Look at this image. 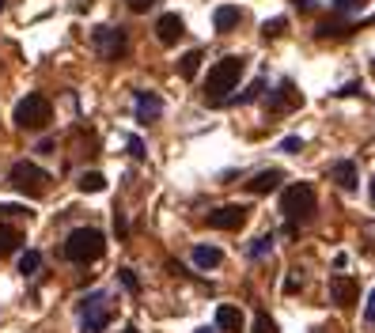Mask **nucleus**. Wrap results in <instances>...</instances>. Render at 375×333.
Masks as SVG:
<instances>
[{"instance_id": "e433bc0d", "label": "nucleus", "mask_w": 375, "mask_h": 333, "mask_svg": "<svg viewBox=\"0 0 375 333\" xmlns=\"http://www.w3.org/2000/svg\"><path fill=\"white\" fill-rule=\"evenodd\" d=\"M121 333H140V330H133V326H129V330H121Z\"/></svg>"}, {"instance_id": "2f4dec72", "label": "nucleus", "mask_w": 375, "mask_h": 333, "mask_svg": "<svg viewBox=\"0 0 375 333\" xmlns=\"http://www.w3.org/2000/svg\"><path fill=\"white\" fill-rule=\"evenodd\" d=\"M129 155H133V160H144V141H140V136L129 141Z\"/></svg>"}, {"instance_id": "412c9836", "label": "nucleus", "mask_w": 375, "mask_h": 333, "mask_svg": "<svg viewBox=\"0 0 375 333\" xmlns=\"http://www.w3.org/2000/svg\"><path fill=\"white\" fill-rule=\"evenodd\" d=\"M20 243H23V235L15 227H0V257L12 254V250H20Z\"/></svg>"}, {"instance_id": "393cba45", "label": "nucleus", "mask_w": 375, "mask_h": 333, "mask_svg": "<svg viewBox=\"0 0 375 333\" xmlns=\"http://www.w3.org/2000/svg\"><path fill=\"white\" fill-rule=\"evenodd\" d=\"M364 4H368V0H334V8H337L341 15H353V12H360Z\"/></svg>"}, {"instance_id": "7ed1b4c3", "label": "nucleus", "mask_w": 375, "mask_h": 333, "mask_svg": "<svg viewBox=\"0 0 375 333\" xmlns=\"http://www.w3.org/2000/svg\"><path fill=\"white\" fill-rule=\"evenodd\" d=\"M280 212H285L288 224H299L315 212V186L311 182H292L285 193H280Z\"/></svg>"}, {"instance_id": "a211bd4d", "label": "nucleus", "mask_w": 375, "mask_h": 333, "mask_svg": "<svg viewBox=\"0 0 375 333\" xmlns=\"http://www.w3.org/2000/svg\"><path fill=\"white\" fill-rule=\"evenodd\" d=\"M201 61H205L201 50L182 53V57H178V76H182V80H193V76H198V69H201Z\"/></svg>"}, {"instance_id": "f8f14e48", "label": "nucleus", "mask_w": 375, "mask_h": 333, "mask_svg": "<svg viewBox=\"0 0 375 333\" xmlns=\"http://www.w3.org/2000/svg\"><path fill=\"white\" fill-rule=\"evenodd\" d=\"M133 103H137V122H144V125L163 114V99H159L156 91H137Z\"/></svg>"}, {"instance_id": "f257e3e1", "label": "nucleus", "mask_w": 375, "mask_h": 333, "mask_svg": "<svg viewBox=\"0 0 375 333\" xmlns=\"http://www.w3.org/2000/svg\"><path fill=\"white\" fill-rule=\"evenodd\" d=\"M243 69H247V61L243 57H224L217 69L209 72V80H205V103L209 106H224L231 99V91L239 87L243 80Z\"/></svg>"}, {"instance_id": "0eeeda50", "label": "nucleus", "mask_w": 375, "mask_h": 333, "mask_svg": "<svg viewBox=\"0 0 375 333\" xmlns=\"http://www.w3.org/2000/svg\"><path fill=\"white\" fill-rule=\"evenodd\" d=\"M91 45H95V53L102 61H121L129 50V38L121 27H99L95 34H91Z\"/></svg>"}, {"instance_id": "5701e85b", "label": "nucleus", "mask_w": 375, "mask_h": 333, "mask_svg": "<svg viewBox=\"0 0 375 333\" xmlns=\"http://www.w3.org/2000/svg\"><path fill=\"white\" fill-rule=\"evenodd\" d=\"M261 91H266V83H261V80H254L247 91H243V95H231L228 103H236V106H247V103H254V99L261 95Z\"/></svg>"}, {"instance_id": "72a5a7b5", "label": "nucleus", "mask_w": 375, "mask_h": 333, "mask_svg": "<svg viewBox=\"0 0 375 333\" xmlns=\"http://www.w3.org/2000/svg\"><path fill=\"white\" fill-rule=\"evenodd\" d=\"M0 212L4 216H27V208H20V205H0Z\"/></svg>"}, {"instance_id": "dca6fc26", "label": "nucleus", "mask_w": 375, "mask_h": 333, "mask_svg": "<svg viewBox=\"0 0 375 333\" xmlns=\"http://www.w3.org/2000/svg\"><path fill=\"white\" fill-rule=\"evenodd\" d=\"M220 262H224L220 246H193V265H198V269H217Z\"/></svg>"}, {"instance_id": "423d86ee", "label": "nucleus", "mask_w": 375, "mask_h": 333, "mask_svg": "<svg viewBox=\"0 0 375 333\" xmlns=\"http://www.w3.org/2000/svg\"><path fill=\"white\" fill-rule=\"evenodd\" d=\"M110 299L102 292H95L91 299H83L80 303V326H83V333H102L110 326Z\"/></svg>"}, {"instance_id": "bb28decb", "label": "nucleus", "mask_w": 375, "mask_h": 333, "mask_svg": "<svg viewBox=\"0 0 375 333\" xmlns=\"http://www.w3.org/2000/svg\"><path fill=\"white\" fill-rule=\"evenodd\" d=\"M280 152H288V155L304 152V141H299V136H285V141H280Z\"/></svg>"}, {"instance_id": "f704fd0d", "label": "nucleus", "mask_w": 375, "mask_h": 333, "mask_svg": "<svg viewBox=\"0 0 375 333\" xmlns=\"http://www.w3.org/2000/svg\"><path fill=\"white\" fill-rule=\"evenodd\" d=\"M371 205H375V182H371Z\"/></svg>"}, {"instance_id": "4be33fe9", "label": "nucleus", "mask_w": 375, "mask_h": 333, "mask_svg": "<svg viewBox=\"0 0 375 333\" xmlns=\"http://www.w3.org/2000/svg\"><path fill=\"white\" fill-rule=\"evenodd\" d=\"M42 269V254L39 250H27V254H20V273L23 276H31V273H39Z\"/></svg>"}, {"instance_id": "7c9ffc66", "label": "nucleus", "mask_w": 375, "mask_h": 333, "mask_svg": "<svg viewBox=\"0 0 375 333\" xmlns=\"http://www.w3.org/2000/svg\"><path fill=\"white\" fill-rule=\"evenodd\" d=\"M125 4H129V12H148V8H156V0H125Z\"/></svg>"}, {"instance_id": "6ab92c4d", "label": "nucleus", "mask_w": 375, "mask_h": 333, "mask_svg": "<svg viewBox=\"0 0 375 333\" xmlns=\"http://www.w3.org/2000/svg\"><path fill=\"white\" fill-rule=\"evenodd\" d=\"M353 31H356L353 23H318L315 27L318 38H345V34H353Z\"/></svg>"}, {"instance_id": "4468645a", "label": "nucleus", "mask_w": 375, "mask_h": 333, "mask_svg": "<svg viewBox=\"0 0 375 333\" xmlns=\"http://www.w3.org/2000/svg\"><path fill=\"white\" fill-rule=\"evenodd\" d=\"M334 182H337V186H341L345 193H353L356 186H360V174H356V163L353 160H341V163H334Z\"/></svg>"}, {"instance_id": "39448f33", "label": "nucleus", "mask_w": 375, "mask_h": 333, "mask_svg": "<svg viewBox=\"0 0 375 333\" xmlns=\"http://www.w3.org/2000/svg\"><path fill=\"white\" fill-rule=\"evenodd\" d=\"M53 122V106H50V99L46 95H27L20 99V106H15V125L20 129H46Z\"/></svg>"}, {"instance_id": "2eb2a0df", "label": "nucleus", "mask_w": 375, "mask_h": 333, "mask_svg": "<svg viewBox=\"0 0 375 333\" xmlns=\"http://www.w3.org/2000/svg\"><path fill=\"white\" fill-rule=\"evenodd\" d=\"M243 322H247V318H243L239 307H231V303H220V307H217V326H220L224 333H239Z\"/></svg>"}, {"instance_id": "473e14b6", "label": "nucleus", "mask_w": 375, "mask_h": 333, "mask_svg": "<svg viewBox=\"0 0 375 333\" xmlns=\"http://www.w3.org/2000/svg\"><path fill=\"white\" fill-rule=\"evenodd\" d=\"M299 288H304V276H299V273H292V276L285 281V292L292 295V292H299Z\"/></svg>"}, {"instance_id": "b1692460", "label": "nucleus", "mask_w": 375, "mask_h": 333, "mask_svg": "<svg viewBox=\"0 0 375 333\" xmlns=\"http://www.w3.org/2000/svg\"><path fill=\"white\" fill-rule=\"evenodd\" d=\"M254 333H277V322L269 318L266 311H258V314H254Z\"/></svg>"}, {"instance_id": "20e7f679", "label": "nucleus", "mask_w": 375, "mask_h": 333, "mask_svg": "<svg viewBox=\"0 0 375 333\" xmlns=\"http://www.w3.org/2000/svg\"><path fill=\"white\" fill-rule=\"evenodd\" d=\"M8 182H12L20 193H27V197H42L46 190H50V174L42 171L39 163H31V160H20L8 171Z\"/></svg>"}, {"instance_id": "a878e982", "label": "nucleus", "mask_w": 375, "mask_h": 333, "mask_svg": "<svg viewBox=\"0 0 375 333\" xmlns=\"http://www.w3.org/2000/svg\"><path fill=\"white\" fill-rule=\"evenodd\" d=\"M285 31H288L285 20H269L266 27H261V34H266V38H277V34H285Z\"/></svg>"}, {"instance_id": "58836bf2", "label": "nucleus", "mask_w": 375, "mask_h": 333, "mask_svg": "<svg viewBox=\"0 0 375 333\" xmlns=\"http://www.w3.org/2000/svg\"><path fill=\"white\" fill-rule=\"evenodd\" d=\"M0 8H4V0H0Z\"/></svg>"}, {"instance_id": "9d476101", "label": "nucleus", "mask_w": 375, "mask_h": 333, "mask_svg": "<svg viewBox=\"0 0 375 333\" xmlns=\"http://www.w3.org/2000/svg\"><path fill=\"white\" fill-rule=\"evenodd\" d=\"M330 299H334V307H341V311H349L353 303L360 299V288H356L353 276H334L330 281Z\"/></svg>"}, {"instance_id": "6e6552de", "label": "nucleus", "mask_w": 375, "mask_h": 333, "mask_svg": "<svg viewBox=\"0 0 375 333\" xmlns=\"http://www.w3.org/2000/svg\"><path fill=\"white\" fill-rule=\"evenodd\" d=\"M299 106H304V95H299V87L292 80H280L277 91H269V99H266L269 114H296Z\"/></svg>"}, {"instance_id": "aec40b11", "label": "nucleus", "mask_w": 375, "mask_h": 333, "mask_svg": "<svg viewBox=\"0 0 375 333\" xmlns=\"http://www.w3.org/2000/svg\"><path fill=\"white\" fill-rule=\"evenodd\" d=\"M76 186H80L83 193H102V190H107V178H102V174H99V171H83V174H80V182H76Z\"/></svg>"}, {"instance_id": "c9c22d12", "label": "nucleus", "mask_w": 375, "mask_h": 333, "mask_svg": "<svg viewBox=\"0 0 375 333\" xmlns=\"http://www.w3.org/2000/svg\"><path fill=\"white\" fill-rule=\"evenodd\" d=\"M368 69H371V76H375V57H371V64H368Z\"/></svg>"}, {"instance_id": "c756f323", "label": "nucleus", "mask_w": 375, "mask_h": 333, "mask_svg": "<svg viewBox=\"0 0 375 333\" xmlns=\"http://www.w3.org/2000/svg\"><path fill=\"white\" fill-rule=\"evenodd\" d=\"M364 326H375V288L368 295V307H364Z\"/></svg>"}, {"instance_id": "ddd939ff", "label": "nucleus", "mask_w": 375, "mask_h": 333, "mask_svg": "<svg viewBox=\"0 0 375 333\" xmlns=\"http://www.w3.org/2000/svg\"><path fill=\"white\" fill-rule=\"evenodd\" d=\"M280 182H285V174L269 166V171H261V174H254V178L247 182V193H254V197H266V193H273V190L280 186Z\"/></svg>"}, {"instance_id": "cd10ccee", "label": "nucleus", "mask_w": 375, "mask_h": 333, "mask_svg": "<svg viewBox=\"0 0 375 333\" xmlns=\"http://www.w3.org/2000/svg\"><path fill=\"white\" fill-rule=\"evenodd\" d=\"M269 246H273V239H269V235H266V239H258V243L250 246V257H266V254H269Z\"/></svg>"}, {"instance_id": "9b49d317", "label": "nucleus", "mask_w": 375, "mask_h": 333, "mask_svg": "<svg viewBox=\"0 0 375 333\" xmlns=\"http://www.w3.org/2000/svg\"><path fill=\"white\" fill-rule=\"evenodd\" d=\"M186 34V23H182V15L178 12H167V15H159V23H156V38L163 42V45H175L178 38Z\"/></svg>"}, {"instance_id": "1a4fd4ad", "label": "nucleus", "mask_w": 375, "mask_h": 333, "mask_svg": "<svg viewBox=\"0 0 375 333\" xmlns=\"http://www.w3.org/2000/svg\"><path fill=\"white\" fill-rule=\"evenodd\" d=\"M205 224L217 227V231H239L243 224H247V208L243 205H220V208H212L209 216H205Z\"/></svg>"}, {"instance_id": "4c0bfd02", "label": "nucleus", "mask_w": 375, "mask_h": 333, "mask_svg": "<svg viewBox=\"0 0 375 333\" xmlns=\"http://www.w3.org/2000/svg\"><path fill=\"white\" fill-rule=\"evenodd\" d=\"M198 333H212V330H209V326H205V330H198Z\"/></svg>"}, {"instance_id": "f03ea898", "label": "nucleus", "mask_w": 375, "mask_h": 333, "mask_svg": "<svg viewBox=\"0 0 375 333\" xmlns=\"http://www.w3.org/2000/svg\"><path fill=\"white\" fill-rule=\"evenodd\" d=\"M102 250H107V235H102L99 227H76L69 239H64V257L76 265H91L102 257Z\"/></svg>"}, {"instance_id": "c85d7f7f", "label": "nucleus", "mask_w": 375, "mask_h": 333, "mask_svg": "<svg viewBox=\"0 0 375 333\" xmlns=\"http://www.w3.org/2000/svg\"><path fill=\"white\" fill-rule=\"evenodd\" d=\"M121 284H125L129 292H140V281H137V273H133V269H121Z\"/></svg>"}, {"instance_id": "f3484780", "label": "nucleus", "mask_w": 375, "mask_h": 333, "mask_svg": "<svg viewBox=\"0 0 375 333\" xmlns=\"http://www.w3.org/2000/svg\"><path fill=\"white\" fill-rule=\"evenodd\" d=\"M212 23H217V31H220V34H224V31H236V27L243 23V12H239V8H231V4H224V8H217Z\"/></svg>"}]
</instances>
